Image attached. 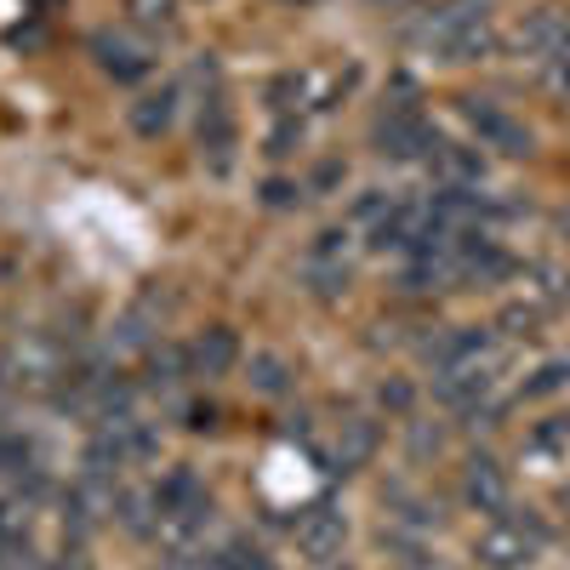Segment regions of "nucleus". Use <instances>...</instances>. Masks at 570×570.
Wrapping results in <instances>:
<instances>
[{
  "label": "nucleus",
  "instance_id": "423d86ee",
  "mask_svg": "<svg viewBox=\"0 0 570 570\" xmlns=\"http://www.w3.org/2000/svg\"><path fill=\"white\" fill-rule=\"evenodd\" d=\"M91 58H98V69L109 80H120V86L155 75V46L126 35V29H98V35H91Z\"/></svg>",
  "mask_w": 570,
  "mask_h": 570
},
{
  "label": "nucleus",
  "instance_id": "f257e3e1",
  "mask_svg": "<svg viewBox=\"0 0 570 570\" xmlns=\"http://www.w3.org/2000/svg\"><path fill=\"white\" fill-rule=\"evenodd\" d=\"M548 531L531 519V508L519 513L513 502L497 513V525H485L480 537H473V564L480 570H531L537 553H542Z\"/></svg>",
  "mask_w": 570,
  "mask_h": 570
},
{
  "label": "nucleus",
  "instance_id": "9d476101",
  "mask_svg": "<svg viewBox=\"0 0 570 570\" xmlns=\"http://www.w3.org/2000/svg\"><path fill=\"white\" fill-rule=\"evenodd\" d=\"M200 155L212 160V171L234 166V115H228L223 91H212V98L200 104Z\"/></svg>",
  "mask_w": 570,
  "mask_h": 570
},
{
  "label": "nucleus",
  "instance_id": "6e6552de",
  "mask_svg": "<svg viewBox=\"0 0 570 570\" xmlns=\"http://www.w3.org/2000/svg\"><path fill=\"white\" fill-rule=\"evenodd\" d=\"M343 542H348V513L337 508V502H308L303 513H297V548L308 553V559H337L343 553Z\"/></svg>",
  "mask_w": 570,
  "mask_h": 570
},
{
  "label": "nucleus",
  "instance_id": "f3484780",
  "mask_svg": "<svg viewBox=\"0 0 570 570\" xmlns=\"http://www.w3.org/2000/svg\"><path fill=\"white\" fill-rule=\"evenodd\" d=\"M303 279H308V292H314L320 303H337V297L348 292V263H343V257H308Z\"/></svg>",
  "mask_w": 570,
  "mask_h": 570
},
{
  "label": "nucleus",
  "instance_id": "2f4dec72",
  "mask_svg": "<svg viewBox=\"0 0 570 570\" xmlns=\"http://www.w3.org/2000/svg\"><path fill=\"white\" fill-rule=\"evenodd\" d=\"M166 570H171V564H166Z\"/></svg>",
  "mask_w": 570,
  "mask_h": 570
},
{
  "label": "nucleus",
  "instance_id": "bb28decb",
  "mask_svg": "<svg viewBox=\"0 0 570 570\" xmlns=\"http://www.w3.org/2000/svg\"><path fill=\"white\" fill-rule=\"evenodd\" d=\"M58 570H91V564H86V559H80V553H69V559H63V564H58Z\"/></svg>",
  "mask_w": 570,
  "mask_h": 570
},
{
  "label": "nucleus",
  "instance_id": "4468645a",
  "mask_svg": "<svg viewBox=\"0 0 570 570\" xmlns=\"http://www.w3.org/2000/svg\"><path fill=\"white\" fill-rule=\"evenodd\" d=\"M171 120H177V86H160V91L131 104V131L137 137H166Z\"/></svg>",
  "mask_w": 570,
  "mask_h": 570
},
{
  "label": "nucleus",
  "instance_id": "412c9836",
  "mask_svg": "<svg viewBox=\"0 0 570 570\" xmlns=\"http://www.w3.org/2000/svg\"><path fill=\"white\" fill-rule=\"evenodd\" d=\"M559 389H570V360H548L525 389H519V400H548V394H559Z\"/></svg>",
  "mask_w": 570,
  "mask_h": 570
},
{
  "label": "nucleus",
  "instance_id": "20e7f679",
  "mask_svg": "<svg viewBox=\"0 0 570 570\" xmlns=\"http://www.w3.org/2000/svg\"><path fill=\"white\" fill-rule=\"evenodd\" d=\"M508 354H485V360H473V365H456V371H434V400L445 411H462V416H480V405L497 394V376H502Z\"/></svg>",
  "mask_w": 570,
  "mask_h": 570
},
{
  "label": "nucleus",
  "instance_id": "9b49d317",
  "mask_svg": "<svg viewBox=\"0 0 570 570\" xmlns=\"http://www.w3.org/2000/svg\"><path fill=\"white\" fill-rule=\"evenodd\" d=\"M234 360H240V337L228 325H206L195 343H188V371L195 376H228Z\"/></svg>",
  "mask_w": 570,
  "mask_h": 570
},
{
  "label": "nucleus",
  "instance_id": "c85d7f7f",
  "mask_svg": "<svg viewBox=\"0 0 570 570\" xmlns=\"http://www.w3.org/2000/svg\"><path fill=\"white\" fill-rule=\"evenodd\" d=\"M564 234H570V212H564Z\"/></svg>",
  "mask_w": 570,
  "mask_h": 570
},
{
  "label": "nucleus",
  "instance_id": "39448f33",
  "mask_svg": "<svg viewBox=\"0 0 570 570\" xmlns=\"http://www.w3.org/2000/svg\"><path fill=\"white\" fill-rule=\"evenodd\" d=\"M491 7H497V0H440L434 12L416 18V23L405 29V40L416 46V52L434 58L451 35H462V29H473V23H491Z\"/></svg>",
  "mask_w": 570,
  "mask_h": 570
},
{
  "label": "nucleus",
  "instance_id": "4be33fe9",
  "mask_svg": "<svg viewBox=\"0 0 570 570\" xmlns=\"http://www.w3.org/2000/svg\"><path fill=\"white\" fill-rule=\"evenodd\" d=\"M570 445V416H548L537 434H531V456H553Z\"/></svg>",
  "mask_w": 570,
  "mask_h": 570
},
{
  "label": "nucleus",
  "instance_id": "393cba45",
  "mask_svg": "<svg viewBox=\"0 0 570 570\" xmlns=\"http://www.w3.org/2000/svg\"><path fill=\"white\" fill-rule=\"evenodd\" d=\"M297 137H303V126H297V120H279V126H274V137H268V155H274V160H279V155H292V142H297Z\"/></svg>",
  "mask_w": 570,
  "mask_h": 570
},
{
  "label": "nucleus",
  "instance_id": "c756f323",
  "mask_svg": "<svg viewBox=\"0 0 570 570\" xmlns=\"http://www.w3.org/2000/svg\"><path fill=\"white\" fill-rule=\"evenodd\" d=\"M376 7H394V0H376Z\"/></svg>",
  "mask_w": 570,
  "mask_h": 570
},
{
  "label": "nucleus",
  "instance_id": "6ab92c4d",
  "mask_svg": "<svg viewBox=\"0 0 570 570\" xmlns=\"http://www.w3.org/2000/svg\"><path fill=\"white\" fill-rule=\"evenodd\" d=\"M183 371H188V348H155L149 354V365H142V383H149V389H177L183 383ZM188 376H195V371H188Z\"/></svg>",
  "mask_w": 570,
  "mask_h": 570
},
{
  "label": "nucleus",
  "instance_id": "7ed1b4c3",
  "mask_svg": "<svg viewBox=\"0 0 570 570\" xmlns=\"http://www.w3.org/2000/svg\"><path fill=\"white\" fill-rule=\"evenodd\" d=\"M456 109H462L468 131L480 137V149H497V155H508V160H525V155L537 149L531 126L519 120V115H508L502 104H491V98H456Z\"/></svg>",
  "mask_w": 570,
  "mask_h": 570
},
{
  "label": "nucleus",
  "instance_id": "ddd939ff",
  "mask_svg": "<svg viewBox=\"0 0 570 570\" xmlns=\"http://www.w3.org/2000/svg\"><path fill=\"white\" fill-rule=\"evenodd\" d=\"M428 166H434L445 183H456V188H480L485 183V155L468 149V142H445L440 137V149L428 155Z\"/></svg>",
  "mask_w": 570,
  "mask_h": 570
},
{
  "label": "nucleus",
  "instance_id": "7c9ffc66",
  "mask_svg": "<svg viewBox=\"0 0 570 570\" xmlns=\"http://www.w3.org/2000/svg\"><path fill=\"white\" fill-rule=\"evenodd\" d=\"M297 7H314V0H297Z\"/></svg>",
  "mask_w": 570,
  "mask_h": 570
},
{
  "label": "nucleus",
  "instance_id": "f8f14e48",
  "mask_svg": "<svg viewBox=\"0 0 570 570\" xmlns=\"http://www.w3.org/2000/svg\"><path fill=\"white\" fill-rule=\"evenodd\" d=\"M462 497L480 508V513H502L508 508V473L491 462V456H473L462 468Z\"/></svg>",
  "mask_w": 570,
  "mask_h": 570
},
{
  "label": "nucleus",
  "instance_id": "a878e982",
  "mask_svg": "<svg viewBox=\"0 0 570 570\" xmlns=\"http://www.w3.org/2000/svg\"><path fill=\"white\" fill-rule=\"evenodd\" d=\"M548 86L559 91V98H570V58H553L548 63Z\"/></svg>",
  "mask_w": 570,
  "mask_h": 570
},
{
  "label": "nucleus",
  "instance_id": "cd10ccee",
  "mask_svg": "<svg viewBox=\"0 0 570 570\" xmlns=\"http://www.w3.org/2000/svg\"><path fill=\"white\" fill-rule=\"evenodd\" d=\"M559 508H564V519H570V485H564V497H559Z\"/></svg>",
  "mask_w": 570,
  "mask_h": 570
},
{
  "label": "nucleus",
  "instance_id": "aec40b11",
  "mask_svg": "<svg viewBox=\"0 0 570 570\" xmlns=\"http://www.w3.org/2000/svg\"><path fill=\"white\" fill-rule=\"evenodd\" d=\"M23 542H29V502L0 497V548H23Z\"/></svg>",
  "mask_w": 570,
  "mask_h": 570
},
{
  "label": "nucleus",
  "instance_id": "5701e85b",
  "mask_svg": "<svg viewBox=\"0 0 570 570\" xmlns=\"http://www.w3.org/2000/svg\"><path fill=\"white\" fill-rule=\"evenodd\" d=\"M502 325H508V337H531V331L542 325V314H537L531 303H513V308L502 314Z\"/></svg>",
  "mask_w": 570,
  "mask_h": 570
},
{
  "label": "nucleus",
  "instance_id": "b1692460",
  "mask_svg": "<svg viewBox=\"0 0 570 570\" xmlns=\"http://www.w3.org/2000/svg\"><path fill=\"white\" fill-rule=\"evenodd\" d=\"M297 200H303V188H297V183H279V177H274V183L263 188V206H274V212L297 206Z\"/></svg>",
  "mask_w": 570,
  "mask_h": 570
},
{
  "label": "nucleus",
  "instance_id": "2eb2a0df",
  "mask_svg": "<svg viewBox=\"0 0 570 570\" xmlns=\"http://www.w3.org/2000/svg\"><path fill=\"white\" fill-rule=\"evenodd\" d=\"M371 451H376V428H371L365 416H343V428H337V451H331V468H337V473H354Z\"/></svg>",
  "mask_w": 570,
  "mask_h": 570
},
{
  "label": "nucleus",
  "instance_id": "f03ea898",
  "mask_svg": "<svg viewBox=\"0 0 570 570\" xmlns=\"http://www.w3.org/2000/svg\"><path fill=\"white\" fill-rule=\"evenodd\" d=\"M371 142H376V155H389V160H428L440 149V131L428 126V115L411 98H400V104H383V115L371 126Z\"/></svg>",
  "mask_w": 570,
  "mask_h": 570
},
{
  "label": "nucleus",
  "instance_id": "0eeeda50",
  "mask_svg": "<svg viewBox=\"0 0 570 570\" xmlns=\"http://www.w3.org/2000/svg\"><path fill=\"white\" fill-rule=\"evenodd\" d=\"M513 46L537 63H553V58H570V12L564 7H537L525 12V23L513 29Z\"/></svg>",
  "mask_w": 570,
  "mask_h": 570
},
{
  "label": "nucleus",
  "instance_id": "dca6fc26",
  "mask_svg": "<svg viewBox=\"0 0 570 570\" xmlns=\"http://www.w3.org/2000/svg\"><path fill=\"white\" fill-rule=\"evenodd\" d=\"M246 383H252V394L279 400V394H292L297 371H292V360H279V354H252V365H246Z\"/></svg>",
  "mask_w": 570,
  "mask_h": 570
},
{
  "label": "nucleus",
  "instance_id": "1a4fd4ad",
  "mask_svg": "<svg viewBox=\"0 0 570 570\" xmlns=\"http://www.w3.org/2000/svg\"><path fill=\"white\" fill-rule=\"evenodd\" d=\"M485 354H497V337H491V331H480V325H451V331H440V337L422 348V360L434 365V371H456V365H473V360H485Z\"/></svg>",
  "mask_w": 570,
  "mask_h": 570
},
{
  "label": "nucleus",
  "instance_id": "a211bd4d",
  "mask_svg": "<svg viewBox=\"0 0 570 570\" xmlns=\"http://www.w3.org/2000/svg\"><path fill=\"white\" fill-rule=\"evenodd\" d=\"M126 12H131V29L142 35H177V0H126Z\"/></svg>",
  "mask_w": 570,
  "mask_h": 570
}]
</instances>
